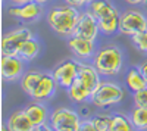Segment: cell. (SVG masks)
Segmentation results:
<instances>
[{
  "label": "cell",
  "instance_id": "44dd1931",
  "mask_svg": "<svg viewBox=\"0 0 147 131\" xmlns=\"http://www.w3.org/2000/svg\"><path fill=\"white\" fill-rule=\"evenodd\" d=\"M99 28L103 34L109 35V34H113L116 32V30H119V16H118V12L113 15H110L105 19L99 21Z\"/></svg>",
  "mask_w": 147,
  "mask_h": 131
},
{
  "label": "cell",
  "instance_id": "9a60e30c",
  "mask_svg": "<svg viewBox=\"0 0 147 131\" xmlns=\"http://www.w3.org/2000/svg\"><path fill=\"white\" fill-rule=\"evenodd\" d=\"M90 12L96 16L97 21H100V19H105L110 15L116 14V9L110 5L107 0H91Z\"/></svg>",
  "mask_w": 147,
  "mask_h": 131
},
{
  "label": "cell",
  "instance_id": "d6986e66",
  "mask_svg": "<svg viewBox=\"0 0 147 131\" xmlns=\"http://www.w3.org/2000/svg\"><path fill=\"white\" fill-rule=\"evenodd\" d=\"M68 94H69V97L75 102H85L88 97H91V91L77 78L72 82V86L68 88Z\"/></svg>",
  "mask_w": 147,
  "mask_h": 131
},
{
  "label": "cell",
  "instance_id": "d6a6232c",
  "mask_svg": "<svg viewBox=\"0 0 147 131\" xmlns=\"http://www.w3.org/2000/svg\"><path fill=\"white\" fill-rule=\"evenodd\" d=\"M144 3H146V6H147V0H146V2H144Z\"/></svg>",
  "mask_w": 147,
  "mask_h": 131
},
{
  "label": "cell",
  "instance_id": "30bf717a",
  "mask_svg": "<svg viewBox=\"0 0 147 131\" xmlns=\"http://www.w3.org/2000/svg\"><path fill=\"white\" fill-rule=\"evenodd\" d=\"M100 74L97 72L96 66H91V65H87V63H78V75H77V80H80L82 84L87 87L91 94L93 91L96 90V87L99 86V80Z\"/></svg>",
  "mask_w": 147,
  "mask_h": 131
},
{
  "label": "cell",
  "instance_id": "5b68a950",
  "mask_svg": "<svg viewBox=\"0 0 147 131\" xmlns=\"http://www.w3.org/2000/svg\"><path fill=\"white\" fill-rule=\"evenodd\" d=\"M32 34L27 28H18L7 32L2 38V55L3 56H18V50L22 43L31 38Z\"/></svg>",
  "mask_w": 147,
  "mask_h": 131
},
{
  "label": "cell",
  "instance_id": "f1b7e54d",
  "mask_svg": "<svg viewBox=\"0 0 147 131\" xmlns=\"http://www.w3.org/2000/svg\"><path fill=\"white\" fill-rule=\"evenodd\" d=\"M138 69H140V72H141V75L144 77V80L147 81V62L141 63V66H140Z\"/></svg>",
  "mask_w": 147,
  "mask_h": 131
},
{
  "label": "cell",
  "instance_id": "4fadbf2b",
  "mask_svg": "<svg viewBox=\"0 0 147 131\" xmlns=\"http://www.w3.org/2000/svg\"><path fill=\"white\" fill-rule=\"evenodd\" d=\"M7 130H10V131H31V130H34V124L30 121L25 111H16L7 120Z\"/></svg>",
  "mask_w": 147,
  "mask_h": 131
},
{
  "label": "cell",
  "instance_id": "5bb4252c",
  "mask_svg": "<svg viewBox=\"0 0 147 131\" xmlns=\"http://www.w3.org/2000/svg\"><path fill=\"white\" fill-rule=\"evenodd\" d=\"M55 87H56L55 77L50 75V74H43V78H41L40 84H38V87H37L32 97L35 100H46L55 93Z\"/></svg>",
  "mask_w": 147,
  "mask_h": 131
},
{
  "label": "cell",
  "instance_id": "277c9868",
  "mask_svg": "<svg viewBox=\"0 0 147 131\" xmlns=\"http://www.w3.org/2000/svg\"><path fill=\"white\" fill-rule=\"evenodd\" d=\"M52 128L56 131H78L80 118L78 113L66 108H57L52 115Z\"/></svg>",
  "mask_w": 147,
  "mask_h": 131
},
{
  "label": "cell",
  "instance_id": "4dcf8cb0",
  "mask_svg": "<svg viewBox=\"0 0 147 131\" xmlns=\"http://www.w3.org/2000/svg\"><path fill=\"white\" fill-rule=\"evenodd\" d=\"M125 2H128V3H131V5H138V3L146 2V0H125Z\"/></svg>",
  "mask_w": 147,
  "mask_h": 131
},
{
  "label": "cell",
  "instance_id": "83f0119b",
  "mask_svg": "<svg viewBox=\"0 0 147 131\" xmlns=\"http://www.w3.org/2000/svg\"><path fill=\"white\" fill-rule=\"evenodd\" d=\"M65 2L74 7H81L84 5H87V3H91V0H65Z\"/></svg>",
  "mask_w": 147,
  "mask_h": 131
},
{
  "label": "cell",
  "instance_id": "8fae6325",
  "mask_svg": "<svg viewBox=\"0 0 147 131\" xmlns=\"http://www.w3.org/2000/svg\"><path fill=\"white\" fill-rule=\"evenodd\" d=\"M68 46L72 50V53L80 56V57H90L94 53V41L88 40V38L72 35L68 41Z\"/></svg>",
  "mask_w": 147,
  "mask_h": 131
},
{
  "label": "cell",
  "instance_id": "603a6c76",
  "mask_svg": "<svg viewBox=\"0 0 147 131\" xmlns=\"http://www.w3.org/2000/svg\"><path fill=\"white\" fill-rule=\"evenodd\" d=\"M131 130H134V124L129 122L125 116L115 115V116L112 118L110 131H131Z\"/></svg>",
  "mask_w": 147,
  "mask_h": 131
},
{
  "label": "cell",
  "instance_id": "ac0fdd59",
  "mask_svg": "<svg viewBox=\"0 0 147 131\" xmlns=\"http://www.w3.org/2000/svg\"><path fill=\"white\" fill-rule=\"evenodd\" d=\"M38 52H40V44L31 37V38H28V40H25L22 43V46L18 50V56L22 59V61L30 62L38 55Z\"/></svg>",
  "mask_w": 147,
  "mask_h": 131
},
{
  "label": "cell",
  "instance_id": "1f68e13d",
  "mask_svg": "<svg viewBox=\"0 0 147 131\" xmlns=\"http://www.w3.org/2000/svg\"><path fill=\"white\" fill-rule=\"evenodd\" d=\"M34 2H37V3H40V5H43V3H46L47 0H34Z\"/></svg>",
  "mask_w": 147,
  "mask_h": 131
},
{
  "label": "cell",
  "instance_id": "2e32d148",
  "mask_svg": "<svg viewBox=\"0 0 147 131\" xmlns=\"http://www.w3.org/2000/svg\"><path fill=\"white\" fill-rule=\"evenodd\" d=\"M24 111H25L27 116L30 118V121L34 124V127L44 124L46 120H47V109H46V106H43L40 103L28 105Z\"/></svg>",
  "mask_w": 147,
  "mask_h": 131
},
{
  "label": "cell",
  "instance_id": "484cf974",
  "mask_svg": "<svg viewBox=\"0 0 147 131\" xmlns=\"http://www.w3.org/2000/svg\"><path fill=\"white\" fill-rule=\"evenodd\" d=\"M134 102H136L137 106H141V108H147V87L136 91L134 93Z\"/></svg>",
  "mask_w": 147,
  "mask_h": 131
},
{
  "label": "cell",
  "instance_id": "f546056e",
  "mask_svg": "<svg viewBox=\"0 0 147 131\" xmlns=\"http://www.w3.org/2000/svg\"><path fill=\"white\" fill-rule=\"evenodd\" d=\"M10 2H13L15 5H24V3H28L31 0H10Z\"/></svg>",
  "mask_w": 147,
  "mask_h": 131
},
{
  "label": "cell",
  "instance_id": "836d02e7",
  "mask_svg": "<svg viewBox=\"0 0 147 131\" xmlns=\"http://www.w3.org/2000/svg\"><path fill=\"white\" fill-rule=\"evenodd\" d=\"M146 31H147V28H146Z\"/></svg>",
  "mask_w": 147,
  "mask_h": 131
},
{
  "label": "cell",
  "instance_id": "8992f818",
  "mask_svg": "<svg viewBox=\"0 0 147 131\" xmlns=\"http://www.w3.org/2000/svg\"><path fill=\"white\" fill-rule=\"evenodd\" d=\"M147 28V19L143 14L137 10H129L125 12L122 16H119V31L128 34V35H136Z\"/></svg>",
  "mask_w": 147,
  "mask_h": 131
},
{
  "label": "cell",
  "instance_id": "ba28073f",
  "mask_svg": "<svg viewBox=\"0 0 147 131\" xmlns=\"http://www.w3.org/2000/svg\"><path fill=\"white\" fill-rule=\"evenodd\" d=\"M77 75H78V63L75 61H65L60 65H57L53 71V77L56 82L63 88H69L72 82L75 81Z\"/></svg>",
  "mask_w": 147,
  "mask_h": 131
},
{
  "label": "cell",
  "instance_id": "6da1fadb",
  "mask_svg": "<svg viewBox=\"0 0 147 131\" xmlns=\"http://www.w3.org/2000/svg\"><path fill=\"white\" fill-rule=\"evenodd\" d=\"M81 14L74 6H60L49 14V25L60 35H74Z\"/></svg>",
  "mask_w": 147,
  "mask_h": 131
},
{
  "label": "cell",
  "instance_id": "7a4b0ae2",
  "mask_svg": "<svg viewBox=\"0 0 147 131\" xmlns=\"http://www.w3.org/2000/svg\"><path fill=\"white\" fill-rule=\"evenodd\" d=\"M94 66L100 75H116L122 66V53L118 47L109 46L102 49L94 57Z\"/></svg>",
  "mask_w": 147,
  "mask_h": 131
},
{
  "label": "cell",
  "instance_id": "ffe728a7",
  "mask_svg": "<svg viewBox=\"0 0 147 131\" xmlns=\"http://www.w3.org/2000/svg\"><path fill=\"white\" fill-rule=\"evenodd\" d=\"M125 81H127L128 88H129L131 91H134V93L140 91V90H143V88L147 87V81H146L144 77L141 75L140 69H131L129 72L127 74Z\"/></svg>",
  "mask_w": 147,
  "mask_h": 131
},
{
  "label": "cell",
  "instance_id": "7c38bea8",
  "mask_svg": "<svg viewBox=\"0 0 147 131\" xmlns=\"http://www.w3.org/2000/svg\"><path fill=\"white\" fill-rule=\"evenodd\" d=\"M9 14L12 16H16V18L22 19V21H34L41 15V6L37 2H28V3L21 5L19 7L10 9Z\"/></svg>",
  "mask_w": 147,
  "mask_h": 131
},
{
  "label": "cell",
  "instance_id": "9c48e42d",
  "mask_svg": "<svg viewBox=\"0 0 147 131\" xmlns=\"http://www.w3.org/2000/svg\"><path fill=\"white\" fill-rule=\"evenodd\" d=\"M24 61L19 56H3L2 65H0V72H2L3 80L12 81L21 75L24 69Z\"/></svg>",
  "mask_w": 147,
  "mask_h": 131
},
{
  "label": "cell",
  "instance_id": "d4e9b609",
  "mask_svg": "<svg viewBox=\"0 0 147 131\" xmlns=\"http://www.w3.org/2000/svg\"><path fill=\"white\" fill-rule=\"evenodd\" d=\"M132 43L136 44L141 52H147V31H141L136 35H132Z\"/></svg>",
  "mask_w": 147,
  "mask_h": 131
},
{
  "label": "cell",
  "instance_id": "7402d4cb",
  "mask_svg": "<svg viewBox=\"0 0 147 131\" xmlns=\"http://www.w3.org/2000/svg\"><path fill=\"white\" fill-rule=\"evenodd\" d=\"M131 122L138 130H147V108L137 106L131 113Z\"/></svg>",
  "mask_w": 147,
  "mask_h": 131
},
{
  "label": "cell",
  "instance_id": "cb8c5ba5",
  "mask_svg": "<svg viewBox=\"0 0 147 131\" xmlns=\"http://www.w3.org/2000/svg\"><path fill=\"white\" fill-rule=\"evenodd\" d=\"M93 122L96 125V131H110L112 116H96Z\"/></svg>",
  "mask_w": 147,
  "mask_h": 131
},
{
  "label": "cell",
  "instance_id": "3957f363",
  "mask_svg": "<svg viewBox=\"0 0 147 131\" xmlns=\"http://www.w3.org/2000/svg\"><path fill=\"white\" fill-rule=\"evenodd\" d=\"M124 97L122 88L113 82H99V86L91 94V103H94L99 108H106V106L119 103Z\"/></svg>",
  "mask_w": 147,
  "mask_h": 131
},
{
  "label": "cell",
  "instance_id": "4316f807",
  "mask_svg": "<svg viewBox=\"0 0 147 131\" xmlns=\"http://www.w3.org/2000/svg\"><path fill=\"white\" fill-rule=\"evenodd\" d=\"M80 130L81 131H96V125L93 121H82L80 124Z\"/></svg>",
  "mask_w": 147,
  "mask_h": 131
},
{
  "label": "cell",
  "instance_id": "e0dca14e",
  "mask_svg": "<svg viewBox=\"0 0 147 131\" xmlns=\"http://www.w3.org/2000/svg\"><path fill=\"white\" fill-rule=\"evenodd\" d=\"M41 78H43V74H41V72H37V71H30V72L25 74V75L22 77V80H21V87H22V90L32 97L34 93H35V90H37V87H38V84H40Z\"/></svg>",
  "mask_w": 147,
  "mask_h": 131
},
{
  "label": "cell",
  "instance_id": "52a82bcc",
  "mask_svg": "<svg viewBox=\"0 0 147 131\" xmlns=\"http://www.w3.org/2000/svg\"><path fill=\"white\" fill-rule=\"evenodd\" d=\"M99 31H100L99 21L96 19V16L91 14V12H85V14H81L74 35L82 37V38H88V40L94 41L97 34H99Z\"/></svg>",
  "mask_w": 147,
  "mask_h": 131
}]
</instances>
